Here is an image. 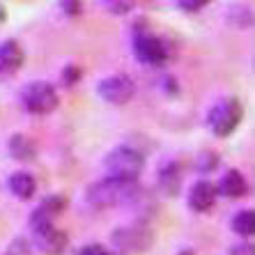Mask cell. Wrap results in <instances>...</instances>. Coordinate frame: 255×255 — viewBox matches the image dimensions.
I'll return each instance as SVG.
<instances>
[{
    "label": "cell",
    "mask_w": 255,
    "mask_h": 255,
    "mask_svg": "<svg viewBox=\"0 0 255 255\" xmlns=\"http://www.w3.org/2000/svg\"><path fill=\"white\" fill-rule=\"evenodd\" d=\"M136 193H138L136 182H122V179L108 177L90 186L85 198L95 207H113V205H120V202L133 200Z\"/></svg>",
    "instance_id": "1"
},
{
    "label": "cell",
    "mask_w": 255,
    "mask_h": 255,
    "mask_svg": "<svg viewBox=\"0 0 255 255\" xmlns=\"http://www.w3.org/2000/svg\"><path fill=\"white\" fill-rule=\"evenodd\" d=\"M104 166L108 170V177L122 179V182H136L138 175L142 172L145 159L140 152L133 147H115L111 154L106 156Z\"/></svg>",
    "instance_id": "2"
},
{
    "label": "cell",
    "mask_w": 255,
    "mask_h": 255,
    "mask_svg": "<svg viewBox=\"0 0 255 255\" xmlns=\"http://www.w3.org/2000/svg\"><path fill=\"white\" fill-rule=\"evenodd\" d=\"M21 101H23L25 111L35 115H46L51 111L58 108V92L51 83H44V81H35V83H28L21 92Z\"/></svg>",
    "instance_id": "3"
},
{
    "label": "cell",
    "mask_w": 255,
    "mask_h": 255,
    "mask_svg": "<svg viewBox=\"0 0 255 255\" xmlns=\"http://www.w3.org/2000/svg\"><path fill=\"white\" fill-rule=\"evenodd\" d=\"M242 104L237 99H221L216 106L209 111V129L216 133V136H230L232 131L239 127L242 122Z\"/></svg>",
    "instance_id": "4"
},
{
    "label": "cell",
    "mask_w": 255,
    "mask_h": 255,
    "mask_svg": "<svg viewBox=\"0 0 255 255\" xmlns=\"http://www.w3.org/2000/svg\"><path fill=\"white\" fill-rule=\"evenodd\" d=\"M133 53L140 62L152 67H159L168 60V48L166 44L161 42L156 35H149V32H142V35H136L133 39Z\"/></svg>",
    "instance_id": "5"
},
{
    "label": "cell",
    "mask_w": 255,
    "mask_h": 255,
    "mask_svg": "<svg viewBox=\"0 0 255 255\" xmlns=\"http://www.w3.org/2000/svg\"><path fill=\"white\" fill-rule=\"evenodd\" d=\"M136 92V85L129 76L125 74H118V76H111L106 81L99 83V97L113 106H122V104H129L131 97Z\"/></svg>",
    "instance_id": "6"
},
{
    "label": "cell",
    "mask_w": 255,
    "mask_h": 255,
    "mask_svg": "<svg viewBox=\"0 0 255 255\" xmlns=\"http://www.w3.org/2000/svg\"><path fill=\"white\" fill-rule=\"evenodd\" d=\"M21 65H23V51H21L18 42L9 39V42L0 44V78L18 71Z\"/></svg>",
    "instance_id": "7"
},
{
    "label": "cell",
    "mask_w": 255,
    "mask_h": 255,
    "mask_svg": "<svg viewBox=\"0 0 255 255\" xmlns=\"http://www.w3.org/2000/svg\"><path fill=\"white\" fill-rule=\"evenodd\" d=\"M32 235H35L37 249L44 251L46 255H58V253H62V249H65V242H67L65 235L58 232L53 226L42 228V230H35Z\"/></svg>",
    "instance_id": "8"
},
{
    "label": "cell",
    "mask_w": 255,
    "mask_h": 255,
    "mask_svg": "<svg viewBox=\"0 0 255 255\" xmlns=\"http://www.w3.org/2000/svg\"><path fill=\"white\" fill-rule=\"evenodd\" d=\"M216 193H219V191H216L214 184H209V182H198L189 193L191 209H193V212H207L214 205V200H216Z\"/></svg>",
    "instance_id": "9"
},
{
    "label": "cell",
    "mask_w": 255,
    "mask_h": 255,
    "mask_svg": "<svg viewBox=\"0 0 255 255\" xmlns=\"http://www.w3.org/2000/svg\"><path fill=\"white\" fill-rule=\"evenodd\" d=\"M246 189H249V184H246V179H244L242 172L230 170L223 175V179H221V184L216 191H221V193L228 198H242L244 193H246Z\"/></svg>",
    "instance_id": "10"
},
{
    "label": "cell",
    "mask_w": 255,
    "mask_h": 255,
    "mask_svg": "<svg viewBox=\"0 0 255 255\" xmlns=\"http://www.w3.org/2000/svg\"><path fill=\"white\" fill-rule=\"evenodd\" d=\"M35 189H37V182L28 172H14L9 177V191L16 198H21V200H28V198L35 196Z\"/></svg>",
    "instance_id": "11"
},
{
    "label": "cell",
    "mask_w": 255,
    "mask_h": 255,
    "mask_svg": "<svg viewBox=\"0 0 255 255\" xmlns=\"http://www.w3.org/2000/svg\"><path fill=\"white\" fill-rule=\"evenodd\" d=\"M159 184H161V189L166 191V193H170V196L177 193L179 184H182V175H179V168L175 166V163L166 166L159 172Z\"/></svg>",
    "instance_id": "12"
},
{
    "label": "cell",
    "mask_w": 255,
    "mask_h": 255,
    "mask_svg": "<svg viewBox=\"0 0 255 255\" xmlns=\"http://www.w3.org/2000/svg\"><path fill=\"white\" fill-rule=\"evenodd\" d=\"M232 230L237 232V235H242V237H251L255 230V214L251 212V209L239 212L237 216L232 219Z\"/></svg>",
    "instance_id": "13"
},
{
    "label": "cell",
    "mask_w": 255,
    "mask_h": 255,
    "mask_svg": "<svg viewBox=\"0 0 255 255\" xmlns=\"http://www.w3.org/2000/svg\"><path fill=\"white\" fill-rule=\"evenodd\" d=\"M9 152H12V156H16L21 161H28L35 156V147L25 136H14L9 140Z\"/></svg>",
    "instance_id": "14"
},
{
    "label": "cell",
    "mask_w": 255,
    "mask_h": 255,
    "mask_svg": "<svg viewBox=\"0 0 255 255\" xmlns=\"http://www.w3.org/2000/svg\"><path fill=\"white\" fill-rule=\"evenodd\" d=\"M101 5L115 16H125L136 7V0H101Z\"/></svg>",
    "instance_id": "15"
},
{
    "label": "cell",
    "mask_w": 255,
    "mask_h": 255,
    "mask_svg": "<svg viewBox=\"0 0 255 255\" xmlns=\"http://www.w3.org/2000/svg\"><path fill=\"white\" fill-rule=\"evenodd\" d=\"M205 5H209V0H177V7L182 9V12H186V14L200 12Z\"/></svg>",
    "instance_id": "16"
},
{
    "label": "cell",
    "mask_w": 255,
    "mask_h": 255,
    "mask_svg": "<svg viewBox=\"0 0 255 255\" xmlns=\"http://www.w3.org/2000/svg\"><path fill=\"white\" fill-rule=\"evenodd\" d=\"M78 255H111L101 244H88V246H83V249L78 251Z\"/></svg>",
    "instance_id": "17"
},
{
    "label": "cell",
    "mask_w": 255,
    "mask_h": 255,
    "mask_svg": "<svg viewBox=\"0 0 255 255\" xmlns=\"http://www.w3.org/2000/svg\"><path fill=\"white\" fill-rule=\"evenodd\" d=\"M230 255H253V246L251 244H239L230 251Z\"/></svg>",
    "instance_id": "18"
},
{
    "label": "cell",
    "mask_w": 255,
    "mask_h": 255,
    "mask_svg": "<svg viewBox=\"0 0 255 255\" xmlns=\"http://www.w3.org/2000/svg\"><path fill=\"white\" fill-rule=\"evenodd\" d=\"M184 255H191V253H184Z\"/></svg>",
    "instance_id": "19"
}]
</instances>
